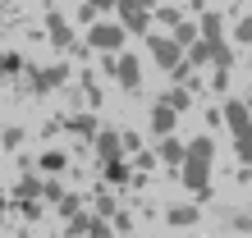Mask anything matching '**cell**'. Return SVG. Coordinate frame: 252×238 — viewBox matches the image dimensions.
<instances>
[{
    "label": "cell",
    "instance_id": "obj_16",
    "mask_svg": "<svg viewBox=\"0 0 252 238\" xmlns=\"http://www.w3.org/2000/svg\"><path fill=\"white\" fill-rule=\"evenodd\" d=\"M37 192H41V183H37L32 174H23V183H19V202H28V197H37Z\"/></svg>",
    "mask_w": 252,
    "mask_h": 238
},
{
    "label": "cell",
    "instance_id": "obj_13",
    "mask_svg": "<svg viewBox=\"0 0 252 238\" xmlns=\"http://www.w3.org/2000/svg\"><path fill=\"white\" fill-rule=\"evenodd\" d=\"M69 128H73V133H83V138H92V133H101L92 115H73V119H69Z\"/></svg>",
    "mask_w": 252,
    "mask_h": 238
},
{
    "label": "cell",
    "instance_id": "obj_28",
    "mask_svg": "<svg viewBox=\"0 0 252 238\" xmlns=\"http://www.w3.org/2000/svg\"><path fill=\"white\" fill-rule=\"evenodd\" d=\"M0 5H9V0H0Z\"/></svg>",
    "mask_w": 252,
    "mask_h": 238
},
{
    "label": "cell",
    "instance_id": "obj_7",
    "mask_svg": "<svg viewBox=\"0 0 252 238\" xmlns=\"http://www.w3.org/2000/svg\"><path fill=\"white\" fill-rule=\"evenodd\" d=\"M115 73H120V83L128 87V92L142 83V69H138V60H133V55H120V60H115Z\"/></svg>",
    "mask_w": 252,
    "mask_h": 238
},
{
    "label": "cell",
    "instance_id": "obj_22",
    "mask_svg": "<svg viewBox=\"0 0 252 238\" xmlns=\"http://www.w3.org/2000/svg\"><path fill=\"white\" fill-rule=\"evenodd\" d=\"M87 229H92V220H87V215H73L69 220V234H87Z\"/></svg>",
    "mask_w": 252,
    "mask_h": 238
},
{
    "label": "cell",
    "instance_id": "obj_10",
    "mask_svg": "<svg viewBox=\"0 0 252 238\" xmlns=\"http://www.w3.org/2000/svg\"><path fill=\"white\" fill-rule=\"evenodd\" d=\"M51 41H55V46H73V32H69V23L60 19V14H51Z\"/></svg>",
    "mask_w": 252,
    "mask_h": 238
},
{
    "label": "cell",
    "instance_id": "obj_2",
    "mask_svg": "<svg viewBox=\"0 0 252 238\" xmlns=\"http://www.w3.org/2000/svg\"><path fill=\"white\" fill-rule=\"evenodd\" d=\"M229 124V133H234V142H239V151L243 147H252V115H248V106L243 101H229L225 106V115H220Z\"/></svg>",
    "mask_w": 252,
    "mask_h": 238
},
{
    "label": "cell",
    "instance_id": "obj_25",
    "mask_svg": "<svg viewBox=\"0 0 252 238\" xmlns=\"http://www.w3.org/2000/svg\"><path fill=\"white\" fill-rule=\"evenodd\" d=\"M87 5H92V9H115L120 0H87Z\"/></svg>",
    "mask_w": 252,
    "mask_h": 238
},
{
    "label": "cell",
    "instance_id": "obj_11",
    "mask_svg": "<svg viewBox=\"0 0 252 238\" xmlns=\"http://www.w3.org/2000/svg\"><path fill=\"white\" fill-rule=\"evenodd\" d=\"M160 160H165V165H184V142L165 138V142H160Z\"/></svg>",
    "mask_w": 252,
    "mask_h": 238
},
{
    "label": "cell",
    "instance_id": "obj_9",
    "mask_svg": "<svg viewBox=\"0 0 252 238\" xmlns=\"http://www.w3.org/2000/svg\"><path fill=\"white\" fill-rule=\"evenodd\" d=\"M152 128L160 133V138H170V133H174V110L165 106V101H160V106L152 110Z\"/></svg>",
    "mask_w": 252,
    "mask_h": 238
},
{
    "label": "cell",
    "instance_id": "obj_4",
    "mask_svg": "<svg viewBox=\"0 0 252 238\" xmlns=\"http://www.w3.org/2000/svg\"><path fill=\"white\" fill-rule=\"evenodd\" d=\"M147 46H152V55H156V64H160V69H179V60H184V51L174 46L170 37H152V41H147Z\"/></svg>",
    "mask_w": 252,
    "mask_h": 238
},
{
    "label": "cell",
    "instance_id": "obj_26",
    "mask_svg": "<svg viewBox=\"0 0 252 238\" xmlns=\"http://www.w3.org/2000/svg\"><path fill=\"white\" fill-rule=\"evenodd\" d=\"M248 110H252V92H248Z\"/></svg>",
    "mask_w": 252,
    "mask_h": 238
},
{
    "label": "cell",
    "instance_id": "obj_21",
    "mask_svg": "<svg viewBox=\"0 0 252 238\" xmlns=\"http://www.w3.org/2000/svg\"><path fill=\"white\" fill-rule=\"evenodd\" d=\"M234 37H239V41H252V19H239V23H234Z\"/></svg>",
    "mask_w": 252,
    "mask_h": 238
},
{
    "label": "cell",
    "instance_id": "obj_8",
    "mask_svg": "<svg viewBox=\"0 0 252 238\" xmlns=\"http://www.w3.org/2000/svg\"><path fill=\"white\" fill-rule=\"evenodd\" d=\"M64 83V64L60 69H41V73H32V92H51V87H60Z\"/></svg>",
    "mask_w": 252,
    "mask_h": 238
},
{
    "label": "cell",
    "instance_id": "obj_23",
    "mask_svg": "<svg viewBox=\"0 0 252 238\" xmlns=\"http://www.w3.org/2000/svg\"><path fill=\"white\" fill-rule=\"evenodd\" d=\"M19 69V55H0V78H5V73H14Z\"/></svg>",
    "mask_w": 252,
    "mask_h": 238
},
{
    "label": "cell",
    "instance_id": "obj_18",
    "mask_svg": "<svg viewBox=\"0 0 252 238\" xmlns=\"http://www.w3.org/2000/svg\"><path fill=\"white\" fill-rule=\"evenodd\" d=\"M60 215H64V220L78 215V197H73V192H64V197H60Z\"/></svg>",
    "mask_w": 252,
    "mask_h": 238
},
{
    "label": "cell",
    "instance_id": "obj_17",
    "mask_svg": "<svg viewBox=\"0 0 252 238\" xmlns=\"http://www.w3.org/2000/svg\"><path fill=\"white\" fill-rule=\"evenodd\" d=\"M41 170L60 174V170H64V156H60V151H46V156H41Z\"/></svg>",
    "mask_w": 252,
    "mask_h": 238
},
{
    "label": "cell",
    "instance_id": "obj_6",
    "mask_svg": "<svg viewBox=\"0 0 252 238\" xmlns=\"http://www.w3.org/2000/svg\"><path fill=\"white\" fill-rule=\"evenodd\" d=\"M96 151H101V160L110 165V160H120L124 138H120V133H110V128H101V133H96Z\"/></svg>",
    "mask_w": 252,
    "mask_h": 238
},
{
    "label": "cell",
    "instance_id": "obj_1",
    "mask_svg": "<svg viewBox=\"0 0 252 238\" xmlns=\"http://www.w3.org/2000/svg\"><path fill=\"white\" fill-rule=\"evenodd\" d=\"M211 160H216L211 138H197V142L184 147V183L192 192H206V183H211Z\"/></svg>",
    "mask_w": 252,
    "mask_h": 238
},
{
    "label": "cell",
    "instance_id": "obj_5",
    "mask_svg": "<svg viewBox=\"0 0 252 238\" xmlns=\"http://www.w3.org/2000/svg\"><path fill=\"white\" fill-rule=\"evenodd\" d=\"M115 9H120V28H124V32H147V23H152L147 9H133V5H124V0Z\"/></svg>",
    "mask_w": 252,
    "mask_h": 238
},
{
    "label": "cell",
    "instance_id": "obj_19",
    "mask_svg": "<svg viewBox=\"0 0 252 238\" xmlns=\"http://www.w3.org/2000/svg\"><path fill=\"white\" fill-rule=\"evenodd\" d=\"M106 174L115 178V183H124V178H128V165H124V160H110V165H106Z\"/></svg>",
    "mask_w": 252,
    "mask_h": 238
},
{
    "label": "cell",
    "instance_id": "obj_15",
    "mask_svg": "<svg viewBox=\"0 0 252 238\" xmlns=\"http://www.w3.org/2000/svg\"><path fill=\"white\" fill-rule=\"evenodd\" d=\"M192 220H197L192 206H174V211H170V225H192Z\"/></svg>",
    "mask_w": 252,
    "mask_h": 238
},
{
    "label": "cell",
    "instance_id": "obj_24",
    "mask_svg": "<svg viewBox=\"0 0 252 238\" xmlns=\"http://www.w3.org/2000/svg\"><path fill=\"white\" fill-rule=\"evenodd\" d=\"M124 5H133V9H147V14H152V5H156V0H124Z\"/></svg>",
    "mask_w": 252,
    "mask_h": 238
},
{
    "label": "cell",
    "instance_id": "obj_12",
    "mask_svg": "<svg viewBox=\"0 0 252 238\" xmlns=\"http://www.w3.org/2000/svg\"><path fill=\"white\" fill-rule=\"evenodd\" d=\"M170 41H174V46H179V51H184V46H192V41H197V28H192V23H184V19H179V23H174V37H170Z\"/></svg>",
    "mask_w": 252,
    "mask_h": 238
},
{
    "label": "cell",
    "instance_id": "obj_27",
    "mask_svg": "<svg viewBox=\"0 0 252 238\" xmlns=\"http://www.w3.org/2000/svg\"><path fill=\"white\" fill-rule=\"evenodd\" d=\"M0 206H5V192H0Z\"/></svg>",
    "mask_w": 252,
    "mask_h": 238
},
{
    "label": "cell",
    "instance_id": "obj_20",
    "mask_svg": "<svg viewBox=\"0 0 252 238\" xmlns=\"http://www.w3.org/2000/svg\"><path fill=\"white\" fill-rule=\"evenodd\" d=\"M165 106H170L174 115H179V110H188V92H170V96H165Z\"/></svg>",
    "mask_w": 252,
    "mask_h": 238
},
{
    "label": "cell",
    "instance_id": "obj_14",
    "mask_svg": "<svg viewBox=\"0 0 252 238\" xmlns=\"http://www.w3.org/2000/svg\"><path fill=\"white\" fill-rule=\"evenodd\" d=\"M202 41H220V14H202Z\"/></svg>",
    "mask_w": 252,
    "mask_h": 238
},
{
    "label": "cell",
    "instance_id": "obj_3",
    "mask_svg": "<svg viewBox=\"0 0 252 238\" xmlns=\"http://www.w3.org/2000/svg\"><path fill=\"white\" fill-rule=\"evenodd\" d=\"M92 46L120 51V46H124V28H120V23H92Z\"/></svg>",
    "mask_w": 252,
    "mask_h": 238
}]
</instances>
